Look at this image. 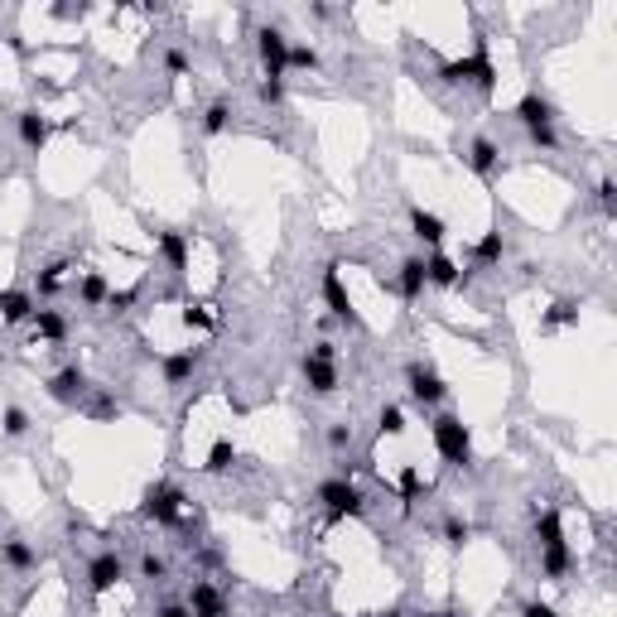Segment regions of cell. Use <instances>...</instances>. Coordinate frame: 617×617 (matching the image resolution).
Returning <instances> with one entry per match:
<instances>
[{
	"mask_svg": "<svg viewBox=\"0 0 617 617\" xmlns=\"http://www.w3.org/2000/svg\"><path fill=\"white\" fill-rule=\"evenodd\" d=\"M314 502H324L328 526H338V521H348V516L358 521V516L366 512V497H362V488L348 478V473H342V478H324V482H318Z\"/></svg>",
	"mask_w": 617,
	"mask_h": 617,
	"instance_id": "6da1fadb",
	"label": "cell"
},
{
	"mask_svg": "<svg viewBox=\"0 0 617 617\" xmlns=\"http://www.w3.org/2000/svg\"><path fill=\"white\" fill-rule=\"evenodd\" d=\"M430 439H434L439 458H444L448 468L473 463V434H468V424H463L458 415H434V420H430Z\"/></svg>",
	"mask_w": 617,
	"mask_h": 617,
	"instance_id": "7a4b0ae2",
	"label": "cell"
},
{
	"mask_svg": "<svg viewBox=\"0 0 617 617\" xmlns=\"http://www.w3.org/2000/svg\"><path fill=\"white\" fill-rule=\"evenodd\" d=\"M184 502L188 497L174 488V482H154V488H145V497H140V516L154 521V526H179Z\"/></svg>",
	"mask_w": 617,
	"mask_h": 617,
	"instance_id": "3957f363",
	"label": "cell"
},
{
	"mask_svg": "<svg viewBox=\"0 0 617 617\" xmlns=\"http://www.w3.org/2000/svg\"><path fill=\"white\" fill-rule=\"evenodd\" d=\"M44 391H49V400H53V406L78 410V406H87V396H92V376L73 362V366H63V372H53L49 382H44Z\"/></svg>",
	"mask_w": 617,
	"mask_h": 617,
	"instance_id": "277c9868",
	"label": "cell"
},
{
	"mask_svg": "<svg viewBox=\"0 0 617 617\" xmlns=\"http://www.w3.org/2000/svg\"><path fill=\"white\" fill-rule=\"evenodd\" d=\"M324 304H328V314L338 318V324H348V328H362V314L352 308V294H348V284H342V266L333 260V266H324Z\"/></svg>",
	"mask_w": 617,
	"mask_h": 617,
	"instance_id": "5b68a950",
	"label": "cell"
},
{
	"mask_svg": "<svg viewBox=\"0 0 617 617\" xmlns=\"http://www.w3.org/2000/svg\"><path fill=\"white\" fill-rule=\"evenodd\" d=\"M406 382H410V400H415L420 410H434V406H444V400H448L444 376H439L434 366H424V362H410Z\"/></svg>",
	"mask_w": 617,
	"mask_h": 617,
	"instance_id": "8992f818",
	"label": "cell"
},
{
	"mask_svg": "<svg viewBox=\"0 0 617 617\" xmlns=\"http://www.w3.org/2000/svg\"><path fill=\"white\" fill-rule=\"evenodd\" d=\"M121 579H126V560L116 550H102V555H92V560H87V593H92V598H106Z\"/></svg>",
	"mask_w": 617,
	"mask_h": 617,
	"instance_id": "52a82bcc",
	"label": "cell"
},
{
	"mask_svg": "<svg viewBox=\"0 0 617 617\" xmlns=\"http://www.w3.org/2000/svg\"><path fill=\"white\" fill-rule=\"evenodd\" d=\"M256 53H260V68H266V78H284V58H290V34L276 29V25H260V29H256Z\"/></svg>",
	"mask_w": 617,
	"mask_h": 617,
	"instance_id": "ba28073f",
	"label": "cell"
},
{
	"mask_svg": "<svg viewBox=\"0 0 617 617\" xmlns=\"http://www.w3.org/2000/svg\"><path fill=\"white\" fill-rule=\"evenodd\" d=\"M512 116L526 126V136H536V130H555V102L545 97V92H526V97L512 106Z\"/></svg>",
	"mask_w": 617,
	"mask_h": 617,
	"instance_id": "9c48e42d",
	"label": "cell"
},
{
	"mask_svg": "<svg viewBox=\"0 0 617 617\" xmlns=\"http://www.w3.org/2000/svg\"><path fill=\"white\" fill-rule=\"evenodd\" d=\"M300 376H304V386L314 391V396H333V391H338V362H328V358H314V352H304V362H300Z\"/></svg>",
	"mask_w": 617,
	"mask_h": 617,
	"instance_id": "30bf717a",
	"label": "cell"
},
{
	"mask_svg": "<svg viewBox=\"0 0 617 617\" xmlns=\"http://www.w3.org/2000/svg\"><path fill=\"white\" fill-rule=\"evenodd\" d=\"M198 362H203V352H198V348L164 352V358H160V376H164V386H188V382H193V372H198Z\"/></svg>",
	"mask_w": 617,
	"mask_h": 617,
	"instance_id": "8fae6325",
	"label": "cell"
},
{
	"mask_svg": "<svg viewBox=\"0 0 617 617\" xmlns=\"http://www.w3.org/2000/svg\"><path fill=\"white\" fill-rule=\"evenodd\" d=\"M391 294H400L406 304H415L424 294V256H406L400 260V270H396V280L386 284Z\"/></svg>",
	"mask_w": 617,
	"mask_h": 617,
	"instance_id": "7c38bea8",
	"label": "cell"
},
{
	"mask_svg": "<svg viewBox=\"0 0 617 617\" xmlns=\"http://www.w3.org/2000/svg\"><path fill=\"white\" fill-rule=\"evenodd\" d=\"M424 284H434V290H458V284H463V266L454 256H444V251H430V256H424Z\"/></svg>",
	"mask_w": 617,
	"mask_h": 617,
	"instance_id": "4fadbf2b",
	"label": "cell"
},
{
	"mask_svg": "<svg viewBox=\"0 0 617 617\" xmlns=\"http://www.w3.org/2000/svg\"><path fill=\"white\" fill-rule=\"evenodd\" d=\"M15 126H20V145H25V150H44V145H49V136H53V121L39 111V106L20 111Z\"/></svg>",
	"mask_w": 617,
	"mask_h": 617,
	"instance_id": "5bb4252c",
	"label": "cell"
},
{
	"mask_svg": "<svg viewBox=\"0 0 617 617\" xmlns=\"http://www.w3.org/2000/svg\"><path fill=\"white\" fill-rule=\"evenodd\" d=\"M188 613H193V617H227V598H222L218 584L198 579V584L188 588Z\"/></svg>",
	"mask_w": 617,
	"mask_h": 617,
	"instance_id": "9a60e30c",
	"label": "cell"
},
{
	"mask_svg": "<svg viewBox=\"0 0 617 617\" xmlns=\"http://www.w3.org/2000/svg\"><path fill=\"white\" fill-rule=\"evenodd\" d=\"M497 164H502V150H497V140H492V136H478V140L468 145V169L478 174V179H492Z\"/></svg>",
	"mask_w": 617,
	"mask_h": 617,
	"instance_id": "2e32d148",
	"label": "cell"
},
{
	"mask_svg": "<svg viewBox=\"0 0 617 617\" xmlns=\"http://www.w3.org/2000/svg\"><path fill=\"white\" fill-rule=\"evenodd\" d=\"M0 564L29 574V569H39V550H34L29 540H20V536H5V540H0Z\"/></svg>",
	"mask_w": 617,
	"mask_h": 617,
	"instance_id": "e0dca14e",
	"label": "cell"
},
{
	"mask_svg": "<svg viewBox=\"0 0 617 617\" xmlns=\"http://www.w3.org/2000/svg\"><path fill=\"white\" fill-rule=\"evenodd\" d=\"M536 540H540V550H560L564 540V516H560V506H540L536 512Z\"/></svg>",
	"mask_w": 617,
	"mask_h": 617,
	"instance_id": "ac0fdd59",
	"label": "cell"
},
{
	"mask_svg": "<svg viewBox=\"0 0 617 617\" xmlns=\"http://www.w3.org/2000/svg\"><path fill=\"white\" fill-rule=\"evenodd\" d=\"M473 87H478L482 97H492V92H497V63H492L488 39H478V44H473Z\"/></svg>",
	"mask_w": 617,
	"mask_h": 617,
	"instance_id": "d6986e66",
	"label": "cell"
},
{
	"mask_svg": "<svg viewBox=\"0 0 617 617\" xmlns=\"http://www.w3.org/2000/svg\"><path fill=\"white\" fill-rule=\"evenodd\" d=\"M154 246H160L164 266H169L174 276H184L188 270V236L184 232H154Z\"/></svg>",
	"mask_w": 617,
	"mask_h": 617,
	"instance_id": "ffe728a7",
	"label": "cell"
},
{
	"mask_svg": "<svg viewBox=\"0 0 617 617\" xmlns=\"http://www.w3.org/2000/svg\"><path fill=\"white\" fill-rule=\"evenodd\" d=\"M34 304L25 290H0V324H29L34 318Z\"/></svg>",
	"mask_w": 617,
	"mask_h": 617,
	"instance_id": "44dd1931",
	"label": "cell"
},
{
	"mask_svg": "<svg viewBox=\"0 0 617 617\" xmlns=\"http://www.w3.org/2000/svg\"><path fill=\"white\" fill-rule=\"evenodd\" d=\"M410 232L420 236L430 251H439V242H444V218H434V212H424V208H410Z\"/></svg>",
	"mask_w": 617,
	"mask_h": 617,
	"instance_id": "7402d4cb",
	"label": "cell"
},
{
	"mask_svg": "<svg viewBox=\"0 0 617 617\" xmlns=\"http://www.w3.org/2000/svg\"><path fill=\"white\" fill-rule=\"evenodd\" d=\"M29 324H34V333H39L44 342H63L68 338V318L58 314V308H34Z\"/></svg>",
	"mask_w": 617,
	"mask_h": 617,
	"instance_id": "603a6c76",
	"label": "cell"
},
{
	"mask_svg": "<svg viewBox=\"0 0 617 617\" xmlns=\"http://www.w3.org/2000/svg\"><path fill=\"white\" fill-rule=\"evenodd\" d=\"M502 256H506V242H502V232H482L478 242H473V266H502Z\"/></svg>",
	"mask_w": 617,
	"mask_h": 617,
	"instance_id": "cb8c5ba5",
	"label": "cell"
},
{
	"mask_svg": "<svg viewBox=\"0 0 617 617\" xmlns=\"http://www.w3.org/2000/svg\"><path fill=\"white\" fill-rule=\"evenodd\" d=\"M78 300L87 304V308H106V300H111V284H106L102 270H87V276H82V284H78Z\"/></svg>",
	"mask_w": 617,
	"mask_h": 617,
	"instance_id": "d4e9b609",
	"label": "cell"
},
{
	"mask_svg": "<svg viewBox=\"0 0 617 617\" xmlns=\"http://www.w3.org/2000/svg\"><path fill=\"white\" fill-rule=\"evenodd\" d=\"M564 324H579V300H555L540 314V333H555V328H564Z\"/></svg>",
	"mask_w": 617,
	"mask_h": 617,
	"instance_id": "484cf974",
	"label": "cell"
},
{
	"mask_svg": "<svg viewBox=\"0 0 617 617\" xmlns=\"http://www.w3.org/2000/svg\"><path fill=\"white\" fill-rule=\"evenodd\" d=\"M574 569V550L560 545V550H540V579H564Z\"/></svg>",
	"mask_w": 617,
	"mask_h": 617,
	"instance_id": "4316f807",
	"label": "cell"
},
{
	"mask_svg": "<svg viewBox=\"0 0 617 617\" xmlns=\"http://www.w3.org/2000/svg\"><path fill=\"white\" fill-rule=\"evenodd\" d=\"M236 463V444L232 439H212V448H208V458H203V473H212V478H218V473H227Z\"/></svg>",
	"mask_w": 617,
	"mask_h": 617,
	"instance_id": "83f0119b",
	"label": "cell"
},
{
	"mask_svg": "<svg viewBox=\"0 0 617 617\" xmlns=\"http://www.w3.org/2000/svg\"><path fill=\"white\" fill-rule=\"evenodd\" d=\"M63 276H68V256H53L49 266H39V300H53Z\"/></svg>",
	"mask_w": 617,
	"mask_h": 617,
	"instance_id": "f1b7e54d",
	"label": "cell"
},
{
	"mask_svg": "<svg viewBox=\"0 0 617 617\" xmlns=\"http://www.w3.org/2000/svg\"><path fill=\"white\" fill-rule=\"evenodd\" d=\"M284 73H318V49H314V44H290Z\"/></svg>",
	"mask_w": 617,
	"mask_h": 617,
	"instance_id": "f546056e",
	"label": "cell"
},
{
	"mask_svg": "<svg viewBox=\"0 0 617 617\" xmlns=\"http://www.w3.org/2000/svg\"><path fill=\"white\" fill-rule=\"evenodd\" d=\"M227 126H232V102H227V97L208 102V111H203V136H222Z\"/></svg>",
	"mask_w": 617,
	"mask_h": 617,
	"instance_id": "4dcf8cb0",
	"label": "cell"
},
{
	"mask_svg": "<svg viewBox=\"0 0 617 617\" xmlns=\"http://www.w3.org/2000/svg\"><path fill=\"white\" fill-rule=\"evenodd\" d=\"M439 78H444L448 87H473V53H463V58H448V63L439 68Z\"/></svg>",
	"mask_w": 617,
	"mask_h": 617,
	"instance_id": "1f68e13d",
	"label": "cell"
},
{
	"mask_svg": "<svg viewBox=\"0 0 617 617\" xmlns=\"http://www.w3.org/2000/svg\"><path fill=\"white\" fill-rule=\"evenodd\" d=\"M0 434H5V439H25L29 434V410L5 406V410H0Z\"/></svg>",
	"mask_w": 617,
	"mask_h": 617,
	"instance_id": "d6a6232c",
	"label": "cell"
},
{
	"mask_svg": "<svg viewBox=\"0 0 617 617\" xmlns=\"http://www.w3.org/2000/svg\"><path fill=\"white\" fill-rule=\"evenodd\" d=\"M376 430H382L386 439H400V434H406V410H400V406H382V415H376Z\"/></svg>",
	"mask_w": 617,
	"mask_h": 617,
	"instance_id": "836d02e7",
	"label": "cell"
},
{
	"mask_svg": "<svg viewBox=\"0 0 617 617\" xmlns=\"http://www.w3.org/2000/svg\"><path fill=\"white\" fill-rule=\"evenodd\" d=\"M473 540V526H468V521H463V516H448L444 521V545H454V550H463V545H468Z\"/></svg>",
	"mask_w": 617,
	"mask_h": 617,
	"instance_id": "e575fe53",
	"label": "cell"
},
{
	"mask_svg": "<svg viewBox=\"0 0 617 617\" xmlns=\"http://www.w3.org/2000/svg\"><path fill=\"white\" fill-rule=\"evenodd\" d=\"M256 97L266 102V106H284V97H290V92H284V78H260Z\"/></svg>",
	"mask_w": 617,
	"mask_h": 617,
	"instance_id": "d590c367",
	"label": "cell"
},
{
	"mask_svg": "<svg viewBox=\"0 0 617 617\" xmlns=\"http://www.w3.org/2000/svg\"><path fill=\"white\" fill-rule=\"evenodd\" d=\"M396 492H400V502H415V497H420V473H415L410 468V463H406V468H400V482H396Z\"/></svg>",
	"mask_w": 617,
	"mask_h": 617,
	"instance_id": "8d00e7d4",
	"label": "cell"
},
{
	"mask_svg": "<svg viewBox=\"0 0 617 617\" xmlns=\"http://www.w3.org/2000/svg\"><path fill=\"white\" fill-rule=\"evenodd\" d=\"M328 448H333V454H342V448H352V424H348V420L328 424Z\"/></svg>",
	"mask_w": 617,
	"mask_h": 617,
	"instance_id": "74e56055",
	"label": "cell"
},
{
	"mask_svg": "<svg viewBox=\"0 0 617 617\" xmlns=\"http://www.w3.org/2000/svg\"><path fill=\"white\" fill-rule=\"evenodd\" d=\"M164 574H169V564H164L154 550H150V555H140V579H154V584H160Z\"/></svg>",
	"mask_w": 617,
	"mask_h": 617,
	"instance_id": "f35d334b",
	"label": "cell"
},
{
	"mask_svg": "<svg viewBox=\"0 0 617 617\" xmlns=\"http://www.w3.org/2000/svg\"><path fill=\"white\" fill-rule=\"evenodd\" d=\"M184 328H203V333H208V328H218V318H212L208 308L188 304V308H184Z\"/></svg>",
	"mask_w": 617,
	"mask_h": 617,
	"instance_id": "ab89813d",
	"label": "cell"
},
{
	"mask_svg": "<svg viewBox=\"0 0 617 617\" xmlns=\"http://www.w3.org/2000/svg\"><path fill=\"white\" fill-rule=\"evenodd\" d=\"M164 73H169V78H184V73H188V53H184V49H164Z\"/></svg>",
	"mask_w": 617,
	"mask_h": 617,
	"instance_id": "60d3db41",
	"label": "cell"
},
{
	"mask_svg": "<svg viewBox=\"0 0 617 617\" xmlns=\"http://www.w3.org/2000/svg\"><path fill=\"white\" fill-rule=\"evenodd\" d=\"M87 415H92V420H116V415H121V406H116L111 396H97V400L87 406Z\"/></svg>",
	"mask_w": 617,
	"mask_h": 617,
	"instance_id": "b9f144b4",
	"label": "cell"
},
{
	"mask_svg": "<svg viewBox=\"0 0 617 617\" xmlns=\"http://www.w3.org/2000/svg\"><path fill=\"white\" fill-rule=\"evenodd\" d=\"M140 300V290H111V300H106V308L111 314H130V304Z\"/></svg>",
	"mask_w": 617,
	"mask_h": 617,
	"instance_id": "7bdbcfd3",
	"label": "cell"
},
{
	"mask_svg": "<svg viewBox=\"0 0 617 617\" xmlns=\"http://www.w3.org/2000/svg\"><path fill=\"white\" fill-rule=\"evenodd\" d=\"M593 193H598V208L613 218V212H617V188H613V179H598V188H593Z\"/></svg>",
	"mask_w": 617,
	"mask_h": 617,
	"instance_id": "ee69618b",
	"label": "cell"
},
{
	"mask_svg": "<svg viewBox=\"0 0 617 617\" xmlns=\"http://www.w3.org/2000/svg\"><path fill=\"white\" fill-rule=\"evenodd\" d=\"M521 617H560V613H555L545 598H526V603H521Z\"/></svg>",
	"mask_w": 617,
	"mask_h": 617,
	"instance_id": "f6af8a7d",
	"label": "cell"
},
{
	"mask_svg": "<svg viewBox=\"0 0 617 617\" xmlns=\"http://www.w3.org/2000/svg\"><path fill=\"white\" fill-rule=\"evenodd\" d=\"M154 617H193V613H188V603H164Z\"/></svg>",
	"mask_w": 617,
	"mask_h": 617,
	"instance_id": "bcb514c9",
	"label": "cell"
},
{
	"mask_svg": "<svg viewBox=\"0 0 617 617\" xmlns=\"http://www.w3.org/2000/svg\"><path fill=\"white\" fill-rule=\"evenodd\" d=\"M308 352H314V358H328V362H338V348H333V342H314V348H308Z\"/></svg>",
	"mask_w": 617,
	"mask_h": 617,
	"instance_id": "7dc6e473",
	"label": "cell"
},
{
	"mask_svg": "<svg viewBox=\"0 0 617 617\" xmlns=\"http://www.w3.org/2000/svg\"><path fill=\"white\" fill-rule=\"evenodd\" d=\"M382 617H400V608H386V613H382Z\"/></svg>",
	"mask_w": 617,
	"mask_h": 617,
	"instance_id": "c3c4849f",
	"label": "cell"
}]
</instances>
